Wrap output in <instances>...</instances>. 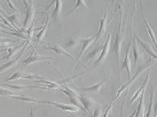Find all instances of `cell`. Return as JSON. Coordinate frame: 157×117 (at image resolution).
I'll return each instance as SVG.
<instances>
[{
  "instance_id": "1",
  "label": "cell",
  "mask_w": 157,
  "mask_h": 117,
  "mask_svg": "<svg viewBox=\"0 0 157 117\" xmlns=\"http://www.w3.org/2000/svg\"><path fill=\"white\" fill-rule=\"evenodd\" d=\"M10 98H14V99H17L22 101L27 102V103H39V104H48V105H55L57 108L60 109L62 111H66V112L70 113V114H76L78 113L79 111V108L77 107L74 106L73 105H68V104H64L61 103H57L55 101H51V100H35L33 98L27 97L23 95H17V96H10L8 97Z\"/></svg>"
},
{
  "instance_id": "2",
  "label": "cell",
  "mask_w": 157,
  "mask_h": 117,
  "mask_svg": "<svg viewBox=\"0 0 157 117\" xmlns=\"http://www.w3.org/2000/svg\"><path fill=\"white\" fill-rule=\"evenodd\" d=\"M152 59V58H150V59H149V60L147 61V62H145V64H142V65H140L137 71L136 72V73L134 74V75L133 76V77H132V79H131L129 81L127 82V83H126V84H124V85H123V86L119 89L118 91L117 92V93L115 94V95L114 96V97L113 98V99H112L111 101L115 102V100H116L117 98H118L119 97L121 96V94H122L123 92H125V91H126V90L128 91V89L130 88V86H132V84H133V83L136 81V80H137L138 77H140V76L144 72L146 71L147 70L150 69L151 68H152V67L154 65V61H152V59Z\"/></svg>"
},
{
  "instance_id": "3",
  "label": "cell",
  "mask_w": 157,
  "mask_h": 117,
  "mask_svg": "<svg viewBox=\"0 0 157 117\" xmlns=\"http://www.w3.org/2000/svg\"><path fill=\"white\" fill-rule=\"evenodd\" d=\"M122 10H120V16H119V24L117 31L115 35V42L113 47V53H115L117 56V62H120L121 61V48H122V43L124 38V33H125V26H126V18L124 19V22L122 23Z\"/></svg>"
},
{
  "instance_id": "4",
  "label": "cell",
  "mask_w": 157,
  "mask_h": 117,
  "mask_svg": "<svg viewBox=\"0 0 157 117\" xmlns=\"http://www.w3.org/2000/svg\"><path fill=\"white\" fill-rule=\"evenodd\" d=\"M25 5V18L24 20L22 29L26 30L31 26L32 23L35 21V10L33 1H23Z\"/></svg>"
},
{
  "instance_id": "5",
  "label": "cell",
  "mask_w": 157,
  "mask_h": 117,
  "mask_svg": "<svg viewBox=\"0 0 157 117\" xmlns=\"http://www.w3.org/2000/svg\"><path fill=\"white\" fill-rule=\"evenodd\" d=\"M52 61H53V62L55 61L54 57H45V56L38 54L36 52H32L31 54L23 61V63L24 64V67L27 68V67L30 65V64H34V63L36 62H48V63H51Z\"/></svg>"
},
{
  "instance_id": "6",
  "label": "cell",
  "mask_w": 157,
  "mask_h": 117,
  "mask_svg": "<svg viewBox=\"0 0 157 117\" xmlns=\"http://www.w3.org/2000/svg\"><path fill=\"white\" fill-rule=\"evenodd\" d=\"M131 39L129 40V42H128V47H127L126 49V55H125V58L123 59V62H122V69H126V72H127V75H128V81L132 79V69H131V59H130V57H129V53H130V49L131 47H132V20H131Z\"/></svg>"
},
{
  "instance_id": "7",
  "label": "cell",
  "mask_w": 157,
  "mask_h": 117,
  "mask_svg": "<svg viewBox=\"0 0 157 117\" xmlns=\"http://www.w3.org/2000/svg\"><path fill=\"white\" fill-rule=\"evenodd\" d=\"M29 44V40L25 41V43H24V46H23V48H22L21 51H20L19 54L18 55V57H16V58L12 59V60L8 61V62L5 63V64H3L2 66H0V74H2V73H3V72L7 71V70L11 69V68H13L14 66H16V64H17L18 61H19L20 59L21 58L22 55L24 54V53H25L26 50H27Z\"/></svg>"
},
{
  "instance_id": "8",
  "label": "cell",
  "mask_w": 157,
  "mask_h": 117,
  "mask_svg": "<svg viewBox=\"0 0 157 117\" xmlns=\"http://www.w3.org/2000/svg\"><path fill=\"white\" fill-rule=\"evenodd\" d=\"M78 99H79L80 103H81L82 107L85 109L87 114L89 115L90 116H92V112H91V110L97 106V102L93 98L90 97L84 96L82 95V94H79L78 95Z\"/></svg>"
},
{
  "instance_id": "9",
  "label": "cell",
  "mask_w": 157,
  "mask_h": 117,
  "mask_svg": "<svg viewBox=\"0 0 157 117\" xmlns=\"http://www.w3.org/2000/svg\"><path fill=\"white\" fill-rule=\"evenodd\" d=\"M45 78L41 77L40 75H34V74H29L27 72L22 71V70H18V71L14 72L10 78L6 79L5 81V82H10L13 81H16V80L19 79H29V80H33V79H39L42 80L44 79Z\"/></svg>"
},
{
  "instance_id": "10",
  "label": "cell",
  "mask_w": 157,
  "mask_h": 117,
  "mask_svg": "<svg viewBox=\"0 0 157 117\" xmlns=\"http://www.w3.org/2000/svg\"><path fill=\"white\" fill-rule=\"evenodd\" d=\"M111 41H112V35L109 34L106 38L105 42H104V46H102L101 51V53L99 55L98 58L97 59V60L95 62V64L96 66L100 65L101 64H102L104 62L106 57L109 54V52L110 50V45H111Z\"/></svg>"
},
{
  "instance_id": "11",
  "label": "cell",
  "mask_w": 157,
  "mask_h": 117,
  "mask_svg": "<svg viewBox=\"0 0 157 117\" xmlns=\"http://www.w3.org/2000/svg\"><path fill=\"white\" fill-rule=\"evenodd\" d=\"M44 47L48 48V49L52 50L55 53H57V54H59V55H64L65 57H68V58L73 59V60L76 61V59L74 57H73L71 54L68 53V51L65 49L64 48L62 47L61 46H59V44L57 43H51V42H46V46H44Z\"/></svg>"
},
{
  "instance_id": "12",
  "label": "cell",
  "mask_w": 157,
  "mask_h": 117,
  "mask_svg": "<svg viewBox=\"0 0 157 117\" xmlns=\"http://www.w3.org/2000/svg\"><path fill=\"white\" fill-rule=\"evenodd\" d=\"M80 42H82V45L81 49H80L79 53H78L77 58H76V62H78V61L81 59L82 55L85 53L86 51H87V50L88 49V48L90 47L94 42H96V35H95L92 37H90V38L82 39Z\"/></svg>"
},
{
  "instance_id": "13",
  "label": "cell",
  "mask_w": 157,
  "mask_h": 117,
  "mask_svg": "<svg viewBox=\"0 0 157 117\" xmlns=\"http://www.w3.org/2000/svg\"><path fill=\"white\" fill-rule=\"evenodd\" d=\"M134 38H135L137 42H138V43H139L140 45L142 46V48H143V49L145 50V51H146L149 55H150V57H151V58L154 59H156L157 60V53L154 51V48H153V47H152V46H151L150 43L142 40L141 39H140L139 37L137 36L136 33H134Z\"/></svg>"
},
{
  "instance_id": "14",
  "label": "cell",
  "mask_w": 157,
  "mask_h": 117,
  "mask_svg": "<svg viewBox=\"0 0 157 117\" xmlns=\"http://www.w3.org/2000/svg\"><path fill=\"white\" fill-rule=\"evenodd\" d=\"M140 9H141V11H142V15H143V18L144 24H145V27H146L147 31V33H148L149 36H150L151 40H152L153 43H154V46H155V47H156V48L157 49V40H156V36H155L154 30H153V29H152V28H151V27L150 26V24H148V22H147V19H146V17H145V13H144L143 7V2H142L140 1Z\"/></svg>"
},
{
  "instance_id": "15",
  "label": "cell",
  "mask_w": 157,
  "mask_h": 117,
  "mask_svg": "<svg viewBox=\"0 0 157 117\" xmlns=\"http://www.w3.org/2000/svg\"><path fill=\"white\" fill-rule=\"evenodd\" d=\"M107 10L104 12V16L100 19V24H99V29L98 31H97L96 34V41H98V40H100L101 38V37L104 35V33L106 30V26H107L108 23L109 21H107Z\"/></svg>"
},
{
  "instance_id": "16",
  "label": "cell",
  "mask_w": 157,
  "mask_h": 117,
  "mask_svg": "<svg viewBox=\"0 0 157 117\" xmlns=\"http://www.w3.org/2000/svg\"><path fill=\"white\" fill-rule=\"evenodd\" d=\"M132 42H133V57H134V65L136 66V64H137L138 62H140L141 60H143L144 58V53L143 51H141L140 49L139 46L137 45V42L136 41L135 38H134L132 40Z\"/></svg>"
},
{
  "instance_id": "17",
  "label": "cell",
  "mask_w": 157,
  "mask_h": 117,
  "mask_svg": "<svg viewBox=\"0 0 157 117\" xmlns=\"http://www.w3.org/2000/svg\"><path fill=\"white\" fill-rule=\"evenodd\" d=\"M149 75H150V72H148V73L147 74L146 76H145V79H144V81L143 83V84L141 85V86L140 87L139 90H138L137 92H135L134 94V96L132 97V99H131L130 100V103L132 104L133 103H134V102L136 101V100L139 99V98L140 97V96H141L142 93L143 92V91L146 89V87L147 86V84H148V81H149Z\"/></svg>"
},
{
  "instance_id": "18",
  "label": "cell",
  "mask_w": 157,
  "mask_h": 117,
  "mask_svg": "<svg viewBox=\"0 0 157 117\" xmlns=\"http://www.w3.org/2000/svg\"><path fill=\"white\" fill-rule=\"evenodd\" d=\"M49 21H50V18H49V15H47V17H46V21L45 22L44 25L41 27V30L39 31V33L36 36V44H35V48L38 46L39 42L41 41L43 38H44L45 35H46V31H47L48 29V24H49Z\"/></svg>"
},
{
  "instance_id": "19",
  "label": "cell",
  "mask_w": 157,
  "mask_h": 117,
  "mask_svg": "<svg viewBox=\"0 0 157 117\" xmlns=\"http://www.w3.org/2000/svg\"><path fill=\"white\" fill-rule=\"evenodd\" d=\"M24 43H25V42H22V43L20 44L19 46H16V47H15V48H13V47L8 48V49H7V52H8V53H7V54L6 56H5V57H3L2 60L11 59L14 55L17 54L18 52L19 51V50L22 48V46H24Z\"/></svg>"
},
{
  "instance_id": "20",
  "label": "cell",
  "mask_w": 157,
  "mask_h": 117,
  "mask_svg": "<svg viewBox=\"0 0 157 117\" xmlns=\"http://www.w3.org/2000/svg\"><path fill=\"white\" fill-rule=\"evenodd\" d=\"M104 81H105V80H103V81L96 83V84L93 85V86L87 87V88H82L81 89V90L83 91V92H98V91L101 90L103 85H104Z\"/></svg>"
},
{
  "instance_id": "21",
  "label": "cell",
  "mask_w": 157,
  "mask_h": 117,
  "mask_svg": "<svg viewBox=\"0 0 157 117\" xmlns=\"http://www.w3.org/2000/svg\"><path fill=\"white\" fill-rule=\"evenodd\" d=\"M63 2L62 1H55V9H54L53 13H52V17L55 18V20H57V18L59 17L61 14V10H62V7H63Z\"/></svg>"
},
{
  "instance_id": "22",
  "label": "cell",
  "mask_w": 157,
  "mask_h": 117,
  "mask_svg": "<svg viewBox=\"0 0 157 117\" xmlns=\"http://www.w3.org/2000/svg\"><path fill=\"white\" fill-rule=\"evenodd\" d=\"M78 8H81V9H82V10H84V9H87V4H86L85 1H82V0L76 1V5H74V7H73V8L70 11H69V12L67 13L66 15H65V16H69V15L72 14L73 13H74V11H75L76 9H78Z\"/></svg>"
},
{
  "instance_id": "23",
  "label": "cell",
  "mask_w": 157,
  "mask_h": 117,
  "mask_svg": "<svg viewBox=\"0 0 157 117\" xmlns=\"http://www.w3.org/2000/svg\"><path fill=\"white\" fill-rule=\"evenodd\" d=\"M17 95H21V94H18V92H15V91L8 90V89L0 86V98L3 96L10 97V96H17Z\"/></svg>"
},
{
  "instance_id": "24",
  "label": "cell",
  "mask_w": 157,
  "mask_h": 117,
  "mask_svg": "<svg viewBox=\"0 0 157 117\" xmlns=\"http://www.w3.org/2000/svg\"><path fill=\"white\" fill-rule=\"evenodd\" d=\"M101 48H97L95 50H93V51H91L90 53H88V55L87 56L85 59L86 60H89V61H93L94 59H96L98 58L99 55L101 53Z\"/></svg>"
},
{
  "instance_id": "25",
  "label": "cell",
  "mask_w": 157,
  "mask_h": 117,
  "mask_svg": "<svg viewBox=\"0 0 157 117\" xmlns=\"http://www.w3.org/2000/svg\"><path fill=\"white\" fill-rule=\"evenodd\" d=\"M154 90H152L151 93L150 94V103H149L148 108H147V111L146 117H152V114L154 112Z\"/></svg>"
},
{
  "instance_id": "26",
  "label": "cell",
  "mask_w": 157,
  "mask_h": 117,
  "mask_svg": "<svg viewBox=\"0 0 157 117\" xmlns=\"http://www.w3.org/2000/svg\"><path fill=\"white\" fill-rule=\"evenodd\" d=\"M114 105H115V102L110 101L109 105H108L107 107H106L105 111L103 113L102 117H109V114H111L112 109H113Z\"/></svg>"
},
{
  "instance_id": "27",
  "label": "cell",
  "mask_w": 157,
  "mask_h": 117,
  "mask_svg": "<svg viewBox=\"0 0 157 117\" xmlns=\"http://www.w3.org/2000/svg\"><path fill=\"white\" fill-rule=\"evenodd\" d=\"M79 42L80 41H78L77 40H70L69 41H68L65 44V47L67 48H75L76 46L78 45Z\"/></svg>"
},
{
  "instance_id": "28",
  "label": "cell",
  "mask_w": 157,
  "mask_h": 117,
  "mask_svg": "<svg viewBox=\"0 0 157 117\" xmlns=\"http://www.w3.org/2000/svg\"><path fill=\"white\" fill-rule=\"evenodd\" d=\"M12 42H13V40H10V39L0 38V47H2V48L7 47V46H9L10 45V43Z\"/></svg>"
},
{
  "instance_id": "29",
  "label": "cell",
  "mask_w": 157,
  "mask_h": 117,
  "mask_svg": "<svg viewBox=\"0 0 157 117\" xmlns=\"http://www.w3.org/2000/svg\"><path fill=\"white\" fill-rule=\"evenodd\" d=\"M102 115V108L100 105H97V106L93 110V113L92 114L91 117H101Z\"/></svg>"
},
{
  "instance_id": "30",
  "label": "cell",
  "mask_w": 157,
  "mask_h": 117,
  "mask_svg": "<svg viewBox=\"0 0 157 117\" xmlns=\"http://www.w3.org/2000/svg\"><path fill=\"white\" fill-rule=\"evenodd\" d=\"M0 85H2V86H5L7 87H9V88L14 89V90H23V89H26L27 87L30 86H20V85H13V84H7V83H0Z\"/></svg>"
},
{
  "instance_id": "31",
  "label": "cell",
  "mask_w": 157,
  "mask_h": 117,
  "mask_svg": "<svg viewBox=\"0 0 157 117\" xmlns=\"http://www.w3.org/2000/svg\"><path fill=\"white\" fill-rule=\"evenodd\" d=\"M34 24H35V21L32 23L31 26L28 28L27 30V37L29 38V40H32V39H33V31H34Z\"/></svg>"
},
{
  "instance_id": "32",
  "label": "cell",
  "mask_w": 157,
  "mask_h": 117,
  "mask_svg": "<svg viewBox=\"0 0 157 117\" xmlns=\"http://www.w3.org/2000/svg\"><path fill=\"white\" fill-rule=\"evenodd\" d=\"M6 2L8 4V5H9V7H10L11 9H12L13 10V11H15V12H18V8L17 7H16V6H15L14 5V4L11 1H6Z\"/></svg>"
},
{
  "instance_id": "33",
  "label": "cell",
  "mask_w": 157,
  "mask_h": 117,
  "mask_svg": "<svg viewBox=\"0 0 157 117\" xmlns=\"http://www.w3.org/2000/svg\"><path fill=\"white\" fill-rule=\"evenodd\" d=\"M157 116V100L155 103V106L154 108V116L153 117H156Z\"/></svg>"
},
{
  "instance_id": "34",
  "label": "cell",
  "mask_w": 157,
  "mask_h": 117,
  "mask_svg": "<svg viewBox=\"0 0 157 117\" xmlns=\"http://www.w3.org/2000/svg\"><path fill=\"white\" fill-rule=\"evenodd\" d=\"M0 13H2V15H4V16H5V17H6V18H7V16H7V15L6 14V13H5V11H4L3 9L2 8L1 6H0Z\"/></svg>"
},
{
  "instance_id": "35",
  "label": "cell",
  "mask_w": 157,
  "mask_h": 117,
  "mask_svg": "<svg viewBox=\"0 0 157 117\" xmlns=\"http://www.w3.org/2000/svg\"><path fill=\"white\" fill-rule=\"evenodd\" d=\"M29 116H30V117H35L34 112H33V108H32V107H30V115H29Z\"/></svg>"
},
{
  "instance_id": "36",
  "label": "cell",
  "mask_w": 157,
  "mask_h": 117,
  "mask_svg": "<svg viewBox=\"0 0 157 117\" xmlns=\"http://www.w3.org/2000/svg\"><path fill=\"white\" fill-rule=\"evenodd\" d=\"M136 111H137V109H135V110H134V111H133V113H132V114H131L130 116H128V117H134V116H135V114H136Z\"/></svg>"
},
{
  "instance_id": "37",
  "label": "cell",
  "mask_w": 157,
  "mask_h": 117,
  "mask_svg": "<svg viewBox=\"0 0 157 117\" xmlns=\"http://www.w3.org/2000/svg\"><path fill=\"white\" fill-rule=\"evenodd\" d=\"M6 51V50L5 49H3V50H0V53H2L3 51Z\"/></svg>"
},
{
  "instance_id": "38",
  "label": "cell",
  "mask_w": 157,
  "mask_h": 117,
  "mask_svg": "<svg viewBox=\"0 0 157 117\" xmlns=\"http://www.w3.org/2000/svg\"><path fill=\"white\" fill-rule=\"evenodd\" d=\"M156 117H157V116H156Z\"/></svg>"
}]
</instances>
